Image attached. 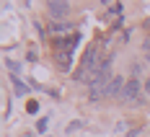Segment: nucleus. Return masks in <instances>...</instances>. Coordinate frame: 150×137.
Segmentation results:
<instances>
[{"label": "nucleus", "instance_id": "nucleus-3", "mask_svg": "<svg viewBox=\"0 0 150 137\" xmlns=\"http://www.w3.org/2000/svg\"><path fill=\"white\" fill-rule=\"evenodd\" d=\"M124 78L122 75H117V78H111V83L106 85V91H104V96H109V98H114V96H119L122 98V91H124Z\"/></svg>", "mask_w": 150, "mask_h": 137}, {"label": "nucleus", "instance_id": "nucleus-7", "mask_svg": "<svg viewBox=\"0 0 150 137\" xmlns=\"http://www.w3.org/2000/svg\"><path fill=\"white\" fill-rule=\"evenodd\" d=\"M142 49H145V57L150 60V39H145V42H142Z\"/></svg>", "mask_w": 150, "mask_h": 137}, {"label": "nucleus", "instance_id": "nucleus-2", "mask_svg": "<svg viewBox=\"0 0 150 137\" xmlns=\"http://www.w3.org/2000/svg\"><path fill=\"white\" fill-rule=\"evenodd\" d=\"M140 88H142L140 78H129V80L124 83V91H122V98H124V101H135V98H137V93H140Z\"/></svg>", "mask_w": 150, "mask_h": 137}, {"label": "nucleus", "instance_id": "nucleus-1", "mask_svg": "<svg viewBox=\"0 0 150 137\" xmlns=\"http://www.w3.org/2000/svg\"><path fill=\"white\" fill-rule=\"evenodd\" d=\"M47 11L52 18H65V16L70 13V3H65V0H49L47 3Z\"/></svg>", "mask_w": 150, "mask_h": 137}, {"label": "nucleus", "instance_id": "nucleus-9", "mask_svg": "<svg viewBox=\"0 0 150 137\" xmlns=\"http://www.w3.org/2000/svg\"><path fill=\"white\" fill-rule=\"evenodd\" d=\"M18 67H21L18 62H11V60H8V70H13V73H18Z\"/></svg>", "mask_w": 150, "mask_h": 137}, {"label": "nucleus", "instance_id": "nucleus-11", "mask_svg": "<svg viewBox=\"0 0 150 137\" xmlns=\"http://www.w3.org/2000/svg\"><path fill=\"white\" fill-rule=\"evenodd\" d=\"M145 91H148V93H150V78H148V83H145Z\"/></svg>", "mask_w": 150, "mask_h": 137}, {"label": "nucleus", "instance_id": "nucleus-8", "mask_svg": "<svg viewBox=\"0 0 150 137\" xmlns=\"http://www.w3.org/2000/svg\"><path fill=\"white\" fill-rule=\"evenodd\" d=\"M140 73H142V65H132V78H137Z\"/></svg>", "mask_w": 150, "mask_h": 137}, {"label": "nucleus", "instance_id": "nucleus-6", "mask_svg": "<svg viewBox=\"0 0 150 137\" xmlns=\"http://www.w3.org/2000/svg\"><path fill=\"white\" fill-rule=\"evenodd\" d=\"M36 109H39V104H36V101H29V104H26V111H31V114H34Z\"/></svg>", "mask_w": 150, "mask_h": 137}, {"label": "nucleus", "instance_id": "nucleus-5", "mask_svg": "<svg viewBox=\"0 0 150 137\" xmlns=\"http://www.w3.org/2000/svg\"><path fill=\"white\" fill-rule=\"evenodd\" d=\"M52 34H65V31H70V26H67V23H52Z\"/></svg>", "mask_w": 150, "mask_h": 137}, {"label": "nucleus", "instance_id": "nucleus-10", "mask_svg": "<svg viewBox=\"0 0 150 137\" xmlns=\"http://www.w3.org/2000/svg\"><path fill=\"white\" fill-rule=\"evenodd\" d=\"M36 129H39V132H44V129H47V119H39V124H36Z\"/></svg>", "mask_w": 150, "mask_h": 137}, {"label": "nucleus", "instance_id": "nucleus-4", "mask_svg": "<svg viewBox=\"0 0 150 137\" xmlns=\"http://www.w3.org/2000/svg\"><path fill=\"white\" fill-rule=\"evenodd\" d=\"M11 80H13L16 96H26V93H29V85H26V83H21V80H18V75H11Z\"/></svg>", "mask_w": 150, "mask_h": 137}]
</instances>
